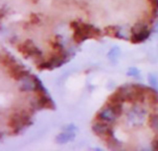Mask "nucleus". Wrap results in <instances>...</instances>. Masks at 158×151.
<instances>
[]
</instances>
